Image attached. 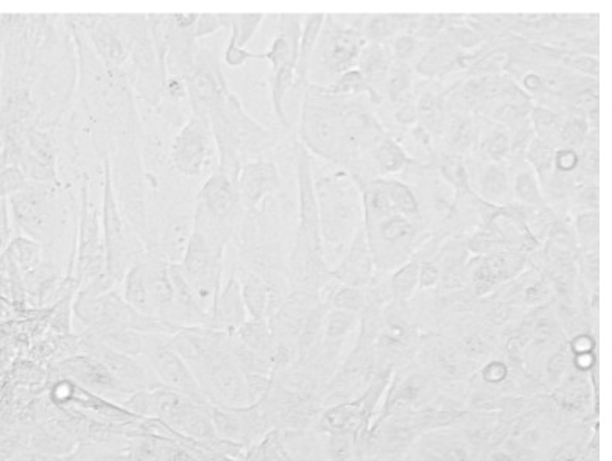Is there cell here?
I'll return each instance as SVG.
<instances>
[{"instance_id": "cell-16", "label": "cell", "mask_w": 612, "mask_h": 461, "mask_svg": "<svg viewBox=\"0 0 612 461\" xmlns=\"http://www.w3.org/2000/svg\"><path fill=\"white\" fill-rule=\"evenodd\" d=\"M454 85L455 78L449 81L418 78L413 88V102L418 111L419 124L429 130L437 144L446 120L447 97Z\"/></svg>"}, {"instance_id": "cell-18", "label": "cell", "mask_w": 612, "mask_h": 461, "mask_svg": "<svg viewBox=\"0 0 612 461\" xmlns=\"http://www.w3.org/2000/svg\"><path fill=\"white\" fill-rule=\"evenodd\" d=\"M472 191L491 205L503 206L513 201L511 169L507 162H479L468 159Z\"/></svg>"}, {"instance_id": "cell-15", "label": "cell", "mask_w": 612, "mask_h": 461, "mask_svg": "<svg viewBox=\"0 0 612 461\" xmlns=\"http://www.w3.org/2000/svg\"><path fill=\"white\" fill-rule=\"evenodd\" d=\"M482 124V116L447 106L446 120L437 144L438 155L457 156L468 161L474 153Z\"/></svg>"}, {"instance_id": "cell-28", "label": "cell", "mask_w": 612, "mask_h": 461, "mask_svg": "<svg viewBox=\"0 0 612 461\" xmlns=\"http://www.w3.org/2000/svg\"><path fill=\"white\" fill-rule=\"evenodd\" d=\"M396 141L402 145L405 153H407L416 164L426 169L435 170L438 161L437 142L433 139L432 134L423 125L416 124L412 128H408L404 133L399 134Z\"/></svg>"}, {"instance_id": "cell-41", "label": "cell", "mask_w": 612, "mask_h": 461, "mask_svg": "<svg viewBox=\"0 0 612 461\" xmlns=\"http://www.w3.org/2000/svg\"><path fill=\"white\" fill-rule=\"evenodd\" d=\"M463 240L471 256H488L499 251L511 250L507 240L503 239L502 231L475 228L471 233L463 234Z\"/></svg>"}, {"instance_id": "cell-60", "label": "cell", "mask_w": 612, "mask_h": 461, "mask_svg": "<svg viewBox=\"0 0 612 461\" xmlns=\"http://www.w3.org/2000/svg\"><path fill=\"white\" fill-rule=\"evenodd\" d=\"M13 220H11L10 205L8 198L0 195V254L7 250L11 240H13Z\"/></svg>"}, {"instance_id": "cell-8", "label": "cell", "mask_w": 612, "mask_h": 461, "mask_svg": "<svg viewBox=\"0 0 612 461\" xmlns=\"http://www.w3.org/2000/svg\"><path fill=\"white\" fill-rule=\"evenodd\" d=\"M365 226L377 271L391 273L415 256L433 234L427 222H416L399 212Z\"/></svg>"}, {"instance_id": "cell-54", "label": "cell", "mask_w": 612, "mask_h": 461, "mask_svg": "<svg viewBox=\"0 0 612 461\" xmlns=\"http://www.w3.org/2000/svg\"><path fill=\"white\" fill-rule=\"evenodd\" d=\"M225 30H229L228 13H200L195 22L194 38L203 41Z\"/></svg>"}, {"instance_id": "cell-57", "label": "cell", "mask_w": 612, "mask_h": 461, "mask_svg": "<svg viewBox=\"0 0 612 461\" xmlns=\"http://www.w3.org/2000/svg\"><path fill=\"white\" fill-rule=\"evenodd\" d=\"M29 181L19 167H4L0 170V195L10 198L11 195L21 192L29 184Z\"/></svg>"}, {"instance_id": "cell-58", "label": "cell", "mask_w": 612, "mask_h": 461, "mask_svg": "<svg viewBox=\"0 0 612 461\" xmlns=\"http://www.w3.org/2000/svg\"><path fill=\"white\" fill-rule=\"evenodd\" d=\"M159 102L190 105L186 80L180 77H173V75H167L164 85H162L161 100Z\"/></svg>"}, {"instance_id": "cell-39", "label": "cell", "mask_w": 612, "mask_h": 461, "mask_svg": "<svg viewBox=\"0 0 612 461\" xmlns=\"http://www.w3.org/2000/svg\"><path fill=\"white\" fill-rule=\"evenodd\" d=\"M532 100H524V102H496L489 106L482 117L502 125L513 131L514 128L530 122V114H532Z\"/></svg>"}, {"instance_id": "cell-17", "label": "cell", "mask_w": 612, "mask_h": 461, "mask_svg": "<svg viewBox=\"0 0 612 461\" xmlns=\"http://www.w3.org/2000/svg\"><path fill=\"white\" fill-rule=\"evenodd\" d=\"M374 271L376 267L373 253L366 237L365 226L362 225L343 251L337 265L331 267V276L345 286L366 287L373 279Z\"/></svg>"}, {"instance_id": "cell-52", "label": "cell", "mask_w": 612, "mask_h": 461, "mask_svg": "<svg viewBox=\"0 0 612 461\" xmlns=\"http://www.w3.org/2000/svg\"><path fill=\"white\" fill-rule=\"evenodd\" d=\"M560 64L570 69V71L584 75V77L594 78V80L600 78V60L597 57L564 50Z\"/></svg>"}, {"instance_id": "cell-61", "label": "cell", "mask_w": 612, "mask_h": 461, "mask_svg": "<svg viewBox=\"0 0 612 461\" xmlns=\"http://www.w3.org/2000/svg\"><path fill=\"white\" fill-rule=\"evenodd\" d=\"M441 281L440 268L432 259L419 262L418 290H430L438 287Z\"/></svg>"}, {"instance_id": "cell-6", "label": "cell", "mask_w": 612, "mask_h": 461, "mask_svg": "<svg viewBox=\"0 0 612 461\" xmlns=\"http://www.w3.org/2000/svg\"><path fill=\"white\" fill-rule=\"evenodd\" d=\"M141 134L117 142L108 159L111 184L120 212L144 242L148 233V186L142 159Z\"/></svg>"}, {"instance_id": "cell-22", "label": "cell", "mask_w": 612, "mask_h": 461, "mask_svg": "<svg viewBox=\"0 0 612 461\" xmlns=\"http://www.w3.org/2000/svg\"><path fill=\"white\" fill-rule=\"evenodd\" d=\"M153 363L159 377L173 390L197 393V381L187 368L186 362L169 345L156 346L153 351Z\"/></svg>"}, {"instance_id": "cell-26", "label": "cell", "mask_w": 612, "mask_h": 461, "mask_svg": "<svg viewBox=\"0 0 612 461\" xmlns=\"http://www.w3.org/2000/svg\"><path fill=\"white\" fill-rule=\"evenodd\" d=\"M393 66V57L387 44L366 43L360 52L357 69L365 80L382 96L385 80Z\"/></svg>"}, {"instance_id": "cell-34", "label": "cell", "mask_w": 612, "mask_h": 461, "mask_svg": "<svg viewBox=\"0 0 612 461\" xmlns=\"http://www.w3.org/2000/svg\"><path fill=\"white\" fill-rule=\"evenodd\" d=\"M321 88L332 96H365L370 100L371 105L376 106L377 110L384 105V97L380 96L379 92L365 80L357 67L340 75L337 80L332 81L331 85L321 86Z\"/></svg>"}, {"instance_id": "cell-7", "label": "cell", "mask_w": 612, "mask_h": 461, "mask_svg": "<svg viewBox=\"0 0 612 461\" xmlns=\"http://www.w3.org/2000/svg\"><path fill=\"white\" fill-rule=\"evenodd\" d=\"M100 211H102L106 271L116 282V286H119L124 276L127 275V271L134 264L142 261V257L145 256V247L141 237L131 228L117 205L113 184H111L110 159L103 162Z\"/></svg>"}, {"instance_id": "cell-44", "label": "cell", "mask_w": 612, "mask_h": 461, "mask_svg": "<svg viewBox=\"0 0 612 461\" xmlns=\"http://www.w3.org/2000/svg\"><path fill=\"white\" fill-rule=\"evenodd\" d=\"M556 148L552 145L542 142L541 139L535 138L528 147L525 162L532 167L533 172L538 176L539 184L546 183L549 176L553 173V162H555Z\"/></svg>"}, {"instance_id": "cell-59", "label": "cell", "mask_w": 612, "mask_h": 461, "mask_svg": "<svg viewBox=\"0 0 612 461\" xmlns=\"http://www.w3.org/2000/svg\"><path fill=\"white\" fill-rule=\"evenodd\" d=\"M580 167V153L574 148H556L553 172L574 175Z\"/></svg>"}, {"instance_id": "cell-32", "label": "cell", "mask_w": 612, "mask_h": 461, "mask_svg": "<svg viewBox=\"0 0 612 461\" xmlns=\"http://www.w3.org/2000/svg\"><path fill=\"white\" fill-rule=\"evenodd\" d=\"M511 194L513 201L530 208H541L547 205L542 195L538 176L527 162L511 169Z\"/></svg>"}, {"instance_id": "cell-5", "label": "cell", "mask_w": 612, "mask_h": 461, "mask_svg": "<svg viewBox=\"0 0 612 461\" xmlns=\"http://www.w3.org/2000/svg\"><path fill=\"white\" fill-rule=\"evenodd\" d=\"M245 214L237 178L217 167L195 194L192 231L201 234L215 250L226 254Z\"/></svg>"}, {"instance_id": "cell-46", "label": "cell", "mask_w": 612, "mask_h": 461, "mask_svg": "<svg viewBox=\"0 0 612 461\" xmlns=\"http://www.w3.org/2000/svg\"><path fill=\"white\" fill-rule=\"evenodd\" d=\"M326 306L329 309L346 310L354 315L362 314L366 306L365 287H352L340 284L332 293Z\"/></svg>"}, {"instance_id": "cell-35", "label": "cell", "mask_w": 612, "mask_h": 461, "mask_svg": "<svg viewBox=\"0 0 612 461\" xmlns=\"http://www.w3.org/2000/svg\"><path fill=\"white\" fill-rule=\"evenodd\" d=\"M408 16L391 13V15H368L363 25L362 36L366 43L388 44L394 36L404 32Z\"/></svg>"}, {"instance_id": "cell-9", "label": "cell", "mask_w": 612, "mask_h": 461, "mask_svg": "<svg viewBox=\"0 0 612 461\" xmlns=\"http://www.w3.org/2000/svg\"><path fill=\"white\" fill-rule=\"evenodd\" d=\"M169 161L173 172L190 183H203L219 167V152L208 117L190 114L170 141Z\"/></svg>"}, {"instance_id": "cell-4", "label": "cell", "mask_w": 612, "mask_h": 461, "mask_svg": "<svg viewBox=\"0 0 612 461\" xmlns=\"http://www.w3.org/2000/svg\"><path fill=\"white\" fill-rule=\"evenodd\" d=\"M314 178L324 250L329 247L340 257L363 225L359 187L346 170L334 167L321 175L314 173Z\"/></svg>"}, {"instance_id": "cell-49", "label": "cell", "mask_w": 612, "mask_h": 461, "mask_svg": "<svg viewBox=\"0 0 612 461\" xmlns=\"http://www.w3.org/2000/svg\"><path fill=\"white\" fill-rule=\"evenodd\" d=\"M589 131H591V128H589L584 116L575 113L567 114L563 128H561L560 147L558 148L580 150L581 145L588 138Z\"/></svg>"}, {"instance_id": "cell-14", "label": "cell", "mask_w": 612, "mask_h": 461, "mask_svg": "<svg viewBox=\"0 0 612 461\" xmlns=\"http://www.w3.org/2000/svg\"><path fill=\"white\" fill-rule=\"evenodd\" d=\"M237 186L247 212H256L265 201L285 194L281 169L271 156L247 162L240 170Z\"/></svg>"}, {"instance_id": "cell-20", "label": "cell", "mask_w": 612, "mask_h": 461, "mask_svg": "<svg viewBox=\"0 0 612 461\" xmlns=\"http://www.w3.org/2000/svg\"><path fill=\"white\" fill-rule=\"evenodd\" d=\"M142 264H144L145 286H147L153 317L176 328L172 323L173 286L172 279H170L169 262L158 254L145 251Z\"/></svg>"}, {"instance_id": "cell-11", "label": "cell", "mask_w": 612, "mask_h": 461, "mask_svg": "<svg viewBox=\"0 0 612 461\" xmlns=\"http://www.w3.org/2000/svg\"><path fill=\"white\" fill-rule=\"evenodd\" d=\"M225 257V253L215 250L201 234L192 231L183 257L178 262L206 315L222 287Z\"/></svg>"}, {"instance_id": "cell-50", "label": "cell", "mask_w": 612, "mask_h": 461, "mask_svg": "<svg viewBox=\"0 0 612 461\" xmlns=\"http://www.w3.org/2000/svg\"><path fill=\"white\" fill-rule=\"evenodd\" d=\"M510 133V152H508L507 164L510 166V169H514V167L524 164L528 147L532 144L533 139L536 138L535 131H533L532 127V120H530L528 124L514 128Z\"/></svg>"}, {"instance_id": "cell-63", "label": "cell", "mask_w": 612, "mask_h": 461, "mask_svg": "<svg viewBox=\"0 0 612 461\" xmlns=\"http://www.w3.org/2000/svg\"><path fill=\"white\" fill-rule=\"evenodd\" d=\"M133 461H161V458L153 451L152 447L142 444V446H139L136 452H134Z\"/></svg>"}, {"instance_id": "cell-47", "label": "cell", "mask_w": 612, "mask_h": 461, "mask_svg": "<svg viewBox=\"0 0 612 461\" xmlns=\"http://www.w3.org/2000/svg\"><path fill=\"white\" fill-rule=\"evenodd\" d=\"M598 209H600V186L597 181H583L578 184L570 198V217L583 214V212L598 211Z\"/></svg>"}, {"instance_id": "cell-40", "label": "cell", "mask_w": 612, "mask_h": 461, "mask_svg": "<svg viewBox=\"0 0 612 461\" xmlns=\"http://www.w3.org/2000/svg\"><path fill=\"white\" fill-rule=\"evenodd\" d=\"M572 226L580 251H600V211L574 215Z\"/></svg>"}, {"instance_id": "cell-37", "label": "cell", "mask_w": 612, "mask_h": 461, "mask_svg": "<svg viewBox=\"0 0 612 461\" xmlns=\"http://www.w3.org/2000/svg\"><path fill=\"white\" fill-rule=\"evenodd\" d=\"M120 284L124 286V300L134 310H138L139 314L145 315V317H153L152 306H150V300H148L147 286H145L144 264H142V261L134 264L127 271V275L124 276Z\"/></svg>"}, {"instance_id": "cell-23", "label": "cell", "mask_w": 612, "mask_h": 461, "mask_svg": "<svg viewBox=\"0 0 612 461\" xmlns=\"http://www.w3.org/2000/svg\"><path fill=\"white\" fill-rule=\"evenodd\" d=\"M53 399L60 402V404H67L69 402V404L80 405L83 409L92 410V412L99 413V415L105 416V418L124 421V419H128L131 416L130 413L117 409L113 404L102 401V399L89 393L86 388L80 387L75 382L67 381V379L58 382L53 387Z\"/></svg>"}, {"instance_id": "cell-55", "label": "cell", "mask_w": 612, "mask_h": 461, "mask_svg": "<svg viewBox=\"0 0 612 461\" xmlns=\"http://www.w3.org/2000/svg\"><path fill=\"white\" fill-rule=\"evenodd\" d=\"M558 217H560V215L556 214L549 205L533 209L530 220H528V228L532 231L533 236L538 239V242L542 243L547 239L550 229L553 228Z\"/></svg>"}, {"instance_id": "cell-51", "label": "cell", "mask_w": 612, "mask_h": 461, "mask_svg": "<svg viewBox=\"0 0 612 461\" xmlns=\"http://www.w3.org/2000/svg\"><path fill=\"white\" fill-rule=\"evenodd\" d=\"M578 275L589 293L598 292V279H600V251H580L575 257Z\"/></svg>"}, {"instance_id": "cell-45", "label": "cell", "mask_w": 612, "mask_h": 461, "mask_svg": "<svg viewBox=\"0 0 612 461\" xmlns=\"http://www.w3.org/2000/svg\"><path fill=\"white\" fill-rule=\"evenodd\" d=\"M387 46L390 49L394 63L408 64V66L413 67L418 58L423 55L427 43H423V41L416 39L415 36L402 32L394 36Z\"/></svg>"}, {"instance_id": "cell-62", "label": "cell", "mask_w": 612, "mask_h": 461, "mask_svg": "<svg viewBox=\"0 0 612 461\" xmlns=\"http://www.w3.org/2000/svg\"><path fill=\"white\" fill-rule=\"evenodd\" d=\"M215 424L219 427L220 432L229 435V437H237L240 430L239 421L228 413L215 412Z\"/></svg>"}, {"instance_id": "cell-1", "label": "cell", "mask_w": 612, "mask_h": 461, "mask_svg": "<svg viewBox=\"0 0 612 461\" xmlns=\"http://www.w3.org/2000/svg\"><path fill=\"white\" fill-rule=\"evenodd\" d=\"M301 92L296 139L329 167L359 172L387 134L376 106L365 96H332L310 81Z\"/></svg>"}, {"instance_id": "cell-3", "label": "cell", "mask_w": 612, "mask_h": 461, "mask_svg": "<svg viewBox=\"0 0 612 461\" xmlns=\"http://www.w3.org/2000/svg\"><path fill=\"white\" fill-rule=\"evenodd\" d=\"M206 117L219 152V167L234 178H239L247 162L271 156L281 147V134L248 114L231 88L212 102Z\"/></svg>"}, {"instance_id": "cell-10", "label": "cell", "mask_w": 612, "mask_h": 461, "mask_svg": "<svg viewBox=\"0 0 612 461\" xmlns=\"http://www.w3.org/2000/svg\"><path fill=\"white\" fill-rule=\"evenodd\" d=\"M365 44L362 33L340 24L335 15H326L310 64V83L328 86L340 75L356 69Z\"/></svg>"}, {"instance_id": "cell-31", "label": "cell", "mask_w": 612, "mask_h": 461, "mask_svg": "<svg viewBox=\"0 0 612 461\" xmlns=\"http://www.w3.org/2000/svg\"><path fill=\"white\" fill-rule=\"evenodd\" d=\"M415 71L408 64L394 63L391 66L390 74L385 80L382 97H384L385 108L401 105L413 99V88H415Z\"/></svg>"}, {"instance_id": "cell-43", "label": "cell", "mask_w": 612, "mask_h": 461, "mask_svg": "<svg viewBox=\"0 0 612 461\" xmlns=\"http://www.w3.org/2000/svg\"><path fill=\"white\" fill-rule=\"evenodd\" d=\"M580 167H578V178L583 181L600 180V130L589 131L588 138L581 145Z\"/></svg>"}, {"instance_id": "cell-21", "label": "cell", "mask_w": 612, "mask_h": 461, "mask_svg": "<svg viewBox=\"0 0 612 461\" xmlns=\"http://www.w3.org/2000/svg\"><path fill=\"white\" fill-rule=\"evenodd\" d=\"M60 370L66 376H71L72 379L86 385V387L113 391L124 388L122 387V382L116 379L97 357H71V359L61 363Z\"/></svg>"}, {"instance_id": "cell-36", "label": "cell", "mask_w": 612, "mask_h": 461, "mask_svg": "<svg viewBox=\"0 0 612 461\" xmlns=\"http://www.w3.org/2000/svg\"><path fill=\"white\" fill-rule=\"evenodd\" d=\"M419 257L413 256L410 261L391 271L388 276L391 296L396 303L407 304L418 292Z\"/></svg>"}, {"instance_id": "cell-48", "label": "cell", "mask_w": 612, "mask_h": 461, "mask_svg": "<svg viewBox=\"0 0 612 461\" xmlns=\"http://www.w3.org/2000/svg\"><path fill=\"white\" fill-rule=\"evenodd\" d=\"M267 16L264 13H228L229 30H233L237 36V44L240 47H247L251 39L256 35L257 30L261 29Z\"/></svg>"}, {"instance_id": "cell-30", "label": "cell", "mask_w": 612, "mask_h": 461, "mask_svg": "<svg viewBox=\"0 0 612 461\" xmlns=\"http://www.w3.org/2000/svg\"><path fill=\"white\" fill-rule=\"evenodd\" d=\"M394 211L416 222H427L424 206L416 187L404 178H382ZM429 223V222H427ZM430 225V223H429ZM432 226V225H430Z\"/></svg>"}, {"instance_id": "cell-53", "label": "cell", "mask_w": 612, "mask_h": 461, "mask_svg": "<svg viewBox=\"0 0 612 461\" xmlns=\"http://www.w3.org/2000/svg\"><path fill=\"white\" fill-rule=\"evenodd\" d=\"M222 60L226 66L237 69V67L245 66L251 60H265V55L264 52H251L247 47H240L237 44L236 33L229 30L228 44L223 50Z\"/></svg>"}, {"instance_id": "cell-2", "label": "cell", "mask_w": 612, "mask_h": 461, "mask_svg": "<svg viewBox=\"0 0 612 461\" xmlns=\"http://www.w3.org/2000/svg\"><path fill=\"white\" fill-rule=\"evenodd\" d=\"M285 150L295 169L298 206L295 233L287 259V278L292 292L318 295L331 281V264L321 237L320 214L315 195L314 156L307 152L295 133L287 138Z\"/></svg>"}, {"instance_id": "cell-56", "label": "cell", "mask_w": 612, "mask_h": 461, "mask_svg": "<svg viewBox=\"0 0 612 461\" xmlns=\"http://www.w3.org/2000/svg\"><path fill=\"white\" fill-rule=\"evenodd\" d=\"M176 423L180 424L181 429L186 430L190 437L214 438V429L208 419L192 409L187 410Z\"/></svg>"}, {"instance_id": "cell-29", "label": "cell", "mask_w": 612, "mask_h": 461, "mask_svg": "<svg viewBox=\"0 0 612 461\" xmlns=\"http://www.w3.org/2000/svg\"><path fill=\"white\" fill-rule=\"evenodd\" d=\"M86 340L89 342V348L94 349L95 357L120 382H141L144 379V370L128 354L116 351V349L106 346L105 343L99 342L97 338L89 337V335Z\"/></svg>"}, {"instance_id": "cell-24", "label": "cell", "mask_w": 612, "mask_h": 461, "mask_svg": "<svg viewBox=\"0 0 612 461\" xmlns=\"http://www.w3.org/2000/svg\"><path fill=\"white\" fill-rule=\"evenodd\" d=\"M511 133L508 128L483 117L474 153L468 159L479 162H507Z\"/></svg>"}, {"instance_id": "cell-19", "label": "cell", "mask_w": 612, "mask_h": 461, "mask_svg": "<svg viewBox=\"0 0 612 461\" xmlns=\"http://www.w3.org/2000/svg\"><path fill=\"white\" fill-rule=\"evenodd\" d=\"M247 317V307L243 303L239 278L229 273L225 286L220 287L219 293L215 295L204 328L231 334L239 331L240 326L247 321Z\"/></svg>"}, {"instance_id": "cell-12", "label": "cell", "mask_w": 612, "mask_h": 461, "mask_svg": "<svg viewBox=\"0 0 612 461\" xmlns=\"http://www.w3.org/2000/svg\"><path fill=\"white\" fill-rule=\"evenodd\" d=\"M530 267H533L530 256L518 250L471 256L465 267L466 287L480 300Z\"/></svg>"}, {"instance_id": "cell-13", "label": "cell", "mask_w": 612, "mask_h": 461, "mask_svg": "<svg viewBox=\"0 0 612 461\" xmlns=\"http://www.w3.org/2000/svg\"><path fill=\"white\" fill-rule=\"evenodd\" d=\"M186 85L189 91L190 110L201 116H206L212 102L229 88L217 47L209 43L208 39L198 41L194 69L186 78Z\"/></svg>"}, {"instance_id": "cell-25", "label": "cell", "mask_w": 612, "mask_h": 461, "mask_svg": "<svg viewBox=\"0 0 612 461\" xmlns=\"http://www.w3.org/2000/svg\"><path fill=\"white\" fill-rule=\"evenodd\" d=\"M324 18L323 13H315V15H304L303 30H301V39H299L298 60L295 66V89L304 88L309 83L310 64L314 57L315 47H317L318 36L323 29Z\"/></svg>"}, {"instance_id": "cell-33", "label": "cell", "mask_w": 612, "mask_h": 461, "mask_svg": "<svg viewBox=\"0 0 612 461\" xmlns=\"http://www.w3.org/2000/svg\"><path fill=\"white\" fill-rule=\"evenodd\" d=\"M237 278L248 315L254 320H267L270 314V293L264 279L254 273H245Z\"/></svg>"}, {"instance_id": "cell-38", "label": "cell", "mask_w": 612, "mask_h": 461, "mask_svg": "<svg viewBox=\"0 0 612 461\" xmlns=\"http://www.w3.org/2000/svg\"><path fill=\"white\" fill-rule=\"evenodd\" d=\"M566 116L567 114L560 113V111H553L550 108H546V106L535 105L533 103L530 120H532V127L536 138L552 145V147H560V133Z\"/></svg>"}, {"instance_id": "cell-27", "label": "cell", "mask_w": 612, "mask_h": 461, "mask_svg": "<svg viewBox=\"0 0 612 461\" xmlns=\"http://www.w3.org/2000/svg\"><path fill=\"white\" fill-rule=\"evenodd\" d=\"M295 81V66H292V64H285L275 71H270L267 78L273 113L278 119L279 127L284 130L287 136L295 133V130H293L287 111H285V97L292 89H295Z\"/></svg>"}, {"instance_id": "cell-64", "label": "cell", "mask_w": 612, "mask_h": 461, "mask_svg": "<svg viewBox=\"0 0 612 461\" xmlns=\"http://www.w3.org/2000/svg\"><path fill=\"white\" fill-rule=\"evenodd\" d=\"M92 461H124V457L122 455L110 454V455H102V457L95 458Z\"/></svg>"}, {"instance_id": "cell-42", "label": "cell", "mask_w": 612, "mask_h": 461, "mask_svg": "<svg viewBox=\"0 0 612 461\" xmlns=\"http://www.w3.org/2000/svg\"><path fill=\"white\" fill-rule=\"evenodd\" d=\"M7 251L15 259L22 275L38 267L44 259L43 245L29 239V237H13V240H11L10 245L7 247Z\"/></svg>"}]
</instances>
